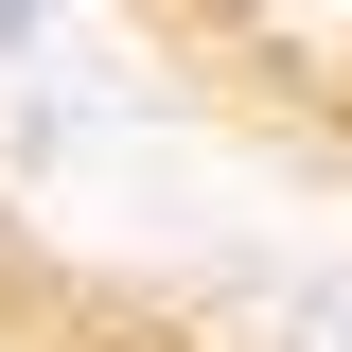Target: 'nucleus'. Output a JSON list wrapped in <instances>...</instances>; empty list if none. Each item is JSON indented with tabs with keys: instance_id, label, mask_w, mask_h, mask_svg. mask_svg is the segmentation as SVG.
Masks as SVG:
<instances>
[{
	"instance_id": "1",
	"label": "nucleus",
	"mask_w": 352,
	"mask_h": 352,
	"mask_svg": "<svg viewBox=\"0 0 352 352\" xmlns=\"http://www.w3.org/2000/svg\"><path fill=\"white\" fill-rule=\"evenodd\" d=\"M124 18H141V53L176 71L194 124L352 194V0H124Z\"/></svg>"
},
{
	"instance_id": "2",
	"label": "nucleus",
	"mask_w": 352,
	"mask_h": 352,
	"mask_svg": "<svg viewBox=\"0 0 352 352\" xmlns=\"http://www.w3.org/2000/svg\"><path fill=\"white\" fill-rule=\"evenodd\" d=\"M0 352H229V335L176 300V282H141V264L71 247V229L0 176Z\"/></svg>"
}]
</instances>
